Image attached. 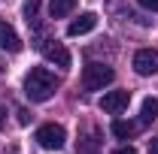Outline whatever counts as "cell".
I'll list each match as a JSON object with an SVG mask.
<instances>
[{"label":"cell","mask_w":158,"mask_h":154,"mask_svg":"<svg viewBox=\"0 0 158 154\" xmlns=\"http://www.w3.org/2000/svg\"><path fill=\"white\" fill-rule=\"evenodd\" d=\"M55 91H58V79L52 76L46 67H34V70L24 76V94H27V100H34V103L52 100Z\"/></svg>","instance_id":"1"},{"label":"cell","mask_w":158,"mask_h":154,"mask_svg":"<svg viewBox=\"0 0 158 154\" xmlns=\"http://www.w3.org/2000/svg\"><path fill=\"white\" fill-rule=\"evenodd\" d=\"M113 79H116L113 67L91 60V64L82 70V88H85V91H103L106 85H113Z\"/></svg>","instance_id":"2"},{"label":"cell","mask_w":158,"mask_h":154,"mask_svg":"<svg viewBox=\"0 0 158 154\" xmlns=\"http://www.w3.org/2000/svg\"><path fill=\"white\" fill-rule=\"evenodd\" d=\"M64 139H67V133H64L61 124H43V127L37 130V142L43 145V148H49V151L64 148Z\"/></svg>","instance_id":"3"},{"label":"cell","mask_w":158,"mask_h":154,"mask_svg":"<svg viewBox=\"0 0 158 154\" xmlns=\"http://www.w3.org/2000/svg\"><path fill=\"white\" fill-rule=\"evenodd\" d=\"M40 52H43V58L49 60V64H55V67H70V52L61 42H55V39L40 42Z\"/></svg>","instance_id":"4"},{"label":"cell","mask_w":158,"mask_h":154,"mask_svg":"<svg viewBox=\"0 0 158 154\" xmlns=\"http://www.w3.org/2000/svg\"><path fill=\"white\" fill-rule=\"evenodd\" d=\"M134 70H137V76L158 73V48H140L134 55Z\"/></svg>","instance_id":"5"},{"label":"cell","mask_w":158,"mask_h":154,"mask_svg":"<svg viewBox=\"0 0 158 154\" xmlns=\"http://www.w3.org/2000/svg\"><path fill=\"white\" fill-rule=\"evenodd\" d=\"M128 103H131V91H106L100 97V109L110 115H118L122 109H128Z\"/></svg>","instance_id":"6"},{"label":"cell","mask_w":158,"mask_h":154,"mask_svg":"<svg viewBox=\"0 0 158 154\" xmlns=\"http://www.w3.org/2000/svg\"><path fill=\"white\" fill-rule=\"evenodd\" d=\"M94 24H98V15H94V12H82L79 18L70 21L67 37H85V33H91V30H94Z\"/></svg>","instance_id":"7"},{"label":"cell","mask_w":158,"mask_h":154,"mask_svg":"<svg viewBox=\"0 0 158 154\" xmlns=\"http://www.w3.org/2000/svg\"><path fill=\"white\" fill-rule=\"evenodd\" d=\"M0 48H6V52H21V39H19V33H15L6 21H0Z\"/></svg>","instance_id":"8"},{"label":"cell","mask_w":158,"mask_h":154,"mask_svg":"<svg viewBox=\"0 0 158 154\" xmlns=\"http://www.w3.org/2000/svg\"><path fill=\"white\" fill-rule=\"evenodd\" d=\"M76 9V0H52L49 3V15L52 18H64V15H70Z\"/></svg>","instance_id":"9"},{"label":"cell","mask_w":158,"mask_h":154,"mask_svg":"<svg viewBox=\"0 0 158 154\" xmlns=\"http://www.w3.org/2000/svg\"><path fill=\"white\" fill-rule=\"evenodd\" d=\"M134 133H137V124H134V121H122V118L113 121V136H116V139H131Z\"/></svg>","instance_id":"10"},{"label":"cell","mask_w":158,"mask_h":154,"mask_svg":"<svg viewBox=\"0 0 158 154\" xmlns=\"http://www.w3.org/2000/svg\"><path fill=\"white\" fill-rule=\"evenodd\" d=\"M155 118H158V100L155 97H146V100H143V121L152 124Z\"/></svg>","instance_id":"11"},{"label":"cell","mask_w":158,"mask_h":154,"mask_svg":"<svg viewBox=\"0 0 158 154\" xmlns=\"http://www.w3.org/2000/svg\"><path fill=\"white\" fill-rule=\"evenodd\" d=\"M37 15H40V0H24V18H27V24H37Z\"/></svg>","instance_id":"12"},{"label":"cell","mask_w":158,"mask_h":154,"mask_svg":"<svg viewBox=\"0 0 158 154\" xmlns=\"http://www.w3.org/2000/svg\"><path fill=\"white\" fill-rule=\"evenodd\" d=\"M140 6H146L149 12H158V0H137Z\"/></svg>","instance_id":"13"},{"label":"cell","mask_w":158,"mask_h":154,"mask_svg":"<svg viewBox=\"0 0 158 154\" xmlns=\"http://www.w3.org/2000/svg\"><path fill=\"white\" fill-rule=\"evenodd\" d=\"M113 154H137V151H134L131 145H122V148H116V151H113Z\"/></svg>","instance_id":"14"},{"label":"cell","mask_w":158,"mask_h":154,"mask_svg":"<svg viewBox=\"0 0 158 154\" xmlns=\"http://www.w3.org/2000/svg\"><path fill=\"white\" fill-rule=\"evenodd\" d=\"M149 154H158V139H152V142H149Z\"/></svg>","instance_id":"15"}]
</instances>
